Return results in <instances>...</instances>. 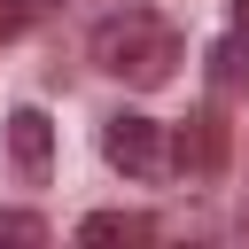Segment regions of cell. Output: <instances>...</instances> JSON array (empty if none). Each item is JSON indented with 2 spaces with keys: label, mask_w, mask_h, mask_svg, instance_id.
<instances>
[{
  "label": "cell",
  "mask_w": 249,
  "mask_h": 249,
  "mask_svg": "<svg viewBox=\"0 0 249 249\" xmlns=\"http://www.w3.org/2000/svg\"><path fill=\"white\" fill-rule=\"evenodd\" d=\"M93 62L109 78H124V86H163L179 70V31L163 16H148V8H124V16H109L93 31Z\"/></svg>",
  "instance_id": "6da1fadb"
},
{
  "label": "cell",
  "mask_w": 249,
  "mask_h": 249,
  "mask_svg": "<svg viewBox=\"0 0 249 249\" xmlns=\"http://www.w3.org/2000/svg\"><path fill=\"white\" fill-rule=\"evenodd\" d=\"M101 156H109L124 179H163V171H171V132H163L156 117H140V109H117V117L101 124Z\"/></svg>",
  "instance_id": "7a4b0ae2"
},
{
  "label": "cell",
  "mask_w": 249,
  "mask_h": 249,
  "mask_svg": "<svg viewBox=\"0 0 249 249\" xmlns=\"http://www.w3.org/2000/svg\"><path fill=\"white\" fill-rule=\"evenodd\" d=\"M8 163L39 187L47 179V163H54V124H47V109H16L8 117Z\"/></svg>",
  "instance_id": "3957f363"
},
{
  "label": "cell",
  "mask_w": 249,
  "mask_h": 249,
  "mask_svg": "<svg viewBox=\"0 0 249 249\" xmlns=\"http://www.w3.org/2000/svg\"><path fill=\"white\" fill-rule=\"evenodd\" d=\"M171 163L195 171V179H210V171L226 163V124H218V109H202V117H187V124L171 132Z\"/></svg>",
  "instance_id": "277c9868"
},
{
  "label": "cell",
  "mask_w": 249,
  "mask_h": 249,
  "mask_svg": "<svg viewBox=\"0 0 249 249\" xmlns=\"http://www.w3.org/2000/svg\"><path fill=\"white\" fill-rule=\"evenodd\" d=\"M210 93H249V23H233L210 47Z\"/></svg>",
  "instance_id": "5b68a950"
},
{
  "label": "cell",
  "mask_w": 249,
  "mask_h": 249,
  "mask_svg": "<svg viewBox=\"0 0 249 249\" xmlns=\"http://www.w3.org/2000/svg\"><path fill=\"white\" fill-rule=\"evenodd\" d=\"M156 226L140 218V210H93L86 226H78V241H148Z\"/></svg>",
  "instance_id": "8992f818"
},
{
  "label": "cell",
  "mask_w": 249,
  "mask_h": 249,
  "mask_svg": "<svg viewBox=\"0 0 249 249\" xmlns=\"http://www.w3.org/2000/svg\"><path fill=\"white\" fill-rule=\"evenodd\" d=\"M0 241H16V249H39V241H47V218H31V210H0Z\"/></svg>",
  "instance_id": "52a82bcc"
},
{
  "label": "cell",
  "mask_w": 249,
  "mask_h": 249,
  "mask_svg": "<svg viewBox=\"0 0 249 249\" xmlns=\"http://www.w3.org/2000/svg\"><path fill=\"white\" fill-rule=\"evenodd\" d=\"M23 31V8H0V39H16Z\"/></svg>",
  "instance_id": "ba28073f"
},
{
  "label": "cell",
  "mask_w": 249,
  "mask_h": 249,
  "mask_svg": "<svg viewBox=\"0 0 249 249\" xmlns=\"http://www.w3.org/2000/svg\"><path fill=\"white\" fill-rule=\"evenodd\" d=\"M23 8H62V0H23Z\"/></svg>",
  "instance_id": "9c48e42d"
}]
</instances>
